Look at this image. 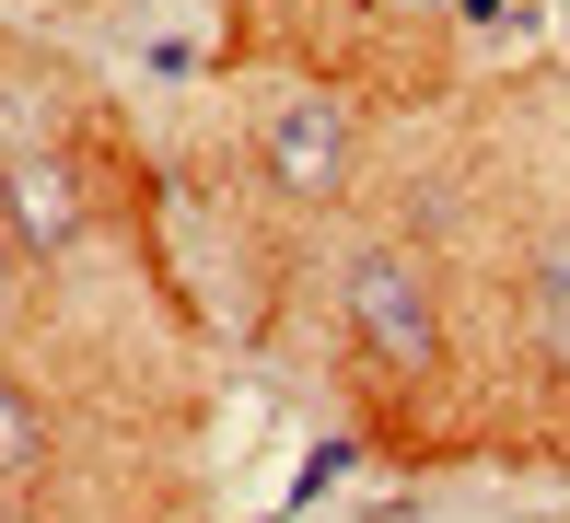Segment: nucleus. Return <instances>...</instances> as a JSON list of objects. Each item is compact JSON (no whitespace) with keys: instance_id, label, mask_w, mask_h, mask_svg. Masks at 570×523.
<instances>
[{"instance_id":"obj_1","label":"nucleus","mask_w":570,"mask_h":523,"mask_svg":"<svg viewBox=\"0 0 570 523\" xmlns=\"http://www.w3.org/2000/svg\"><path fill=\"white\" fill-rule=\"evenodd\" d=\"M350 326H361L373 361H407V373H420L431 361V279L407 268V256H361L350 268Z\"/></svg>"},{"instance_id":"obj_2","label":"nucleus","mask_w":570,"mask_h":523,"mask_svg":"<svg viewBox=\"0 0 570 523\" xmlns=\"http://www.w3.org/2000/svg\"><path fill=\"white\" fill-rule=\"evenodd\" d=\"M268 164L292 175V187H326V175H338V117H326V105H292V117L268 128Z\"/></svg>"},{"instance_id":"obj_3","label":"nucleus","mask_w":570,"mask_h":523,"mask_svg":"<svg viewBox=\"0 0 570 523\" xmlns=\"http://www.w3.org/2000/svg\"><path fill=\"white\" fill-rule=\"evenodd\" d=\"M12 233L23 245H70V187L59 175H12Z\"/></svg>"},{"instance_id":"obj_4","label":"nucleus","mask_w":570,"mask_h":523,"mask_svg":"<svg viewBox=\"0 0 570 523\" xmlns=\"http://www.w3.org/2000/svg\"><path fill=\"white\" fill-rule=\"evenodd\" d=\"M535 303H548V349L570 361V233H548V256H535Z\"/></svg>"},{"instance_id":"obj_5","label":"nucleus","mask_w":570,"mask_h":523,"mask_svg":"<svg viewBox=\"0 0 570 523\" xmlns=\"http://www.w3.org/2000/svg\"><path fill=\"white\" fill-rule=\"evenodd\" d=\"M36 465V407H23V384H0V477H23Z\"/></svg>"},{"instance_id":"obj_6","label":"nucleus","mask_w":570,"mask_h":523,"mask_svg":"<svg viewBox=\"0 0 570 523\" xmlns=\"http://www.w3.org/2000/svg\"><path fill=\"white\" fill-rule=\"evenodd\" d=\"M396 12H454V0H396Z\"/></svg>"},{"instance_id":"obj_7","label":"nucleus","mask_w":570,"mask_h":523,"mask_svg":"<svg viewBox=\"0 0 570 523\" xmlns=\"http://www.w3.org/2000/svg\"><path fill=\"white\" fill-rule=\"evenodd\" d=\"M0 303H12V256H0Z\"/></svg>"}]
</instances>
